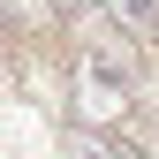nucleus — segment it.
<instances>
[{"instance_id": "obj_1", "label": "nucleus", "mask_w": 159, "mask_h": 159, "mask_svg": "<svg viewBox=\"0 0 159 159\" xmlns=\"http://www.w3.org/2000/svg\"><path fill=\"white\" fill-rule=\"evenodd\" d=\"M68 84H76V114H84V121H121V114H129V61H121V53L76 46Z\"/></svg>"}, {"instance_id": "obj_2", "label": "nucleus", "mask_w": 159, "mask_h": 159, "mask_svg": "<svg viewBox=\"0 0 159 159\" xmlns=\"http://www.w3.org/2000/svg\"><path fill=\"white\" fill-rule=\"evenodd\" d=\"M114 15H121L129 30H144V38H159V0H106Z\"/></svg>"}, {"instance_id": "obj_3", "label": "nucleus", "mask_w": 159, "mask_h": 159, "mask_svg": "<svg viewBox=\"0 0 159 159\" xmlns=\"http://www.w3.org/2000/svg\"><path fill=\"white\" fill-rule=\"evenodd\" d=\"M68 144H76V159H114V152H106V144H98V136H91V129H76Z\"/></svg>"}, {"instance_id": "obj_4", "label": "nucleus", "mask_w": 159, "mask_h": 159, "mask_svg": "<svg viewBox=\"0 0 159 159\" xmlns=\"http://www.w3.org/2000/svg\"><path fill=\"white\" fill-rule=\"evenodd\" d=\"M53 8H61V15H76V8H91V0H53Z\"/></svg>"}]
</instances>
